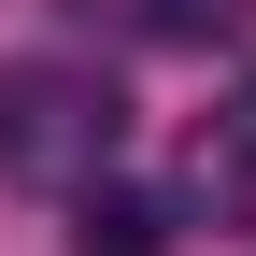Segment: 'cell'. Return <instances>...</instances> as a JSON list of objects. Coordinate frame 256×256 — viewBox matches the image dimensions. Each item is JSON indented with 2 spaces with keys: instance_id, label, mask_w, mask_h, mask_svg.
Here are the masks:
<instances>
[{
  "instance_id": "6da1fadb",
  "label": "cell",
  "mask_w": 256,
  "mask_h": 256,
  "mask_svg": "<svg viewBox=\"0 0 256 256\" xmlns=\"http://www.w3.org/2000/svg\"><path fill=\"white\" fill-rule=\"evenodd\" d=\"M128 142V86L86 72V57H0V185H43V200H72V185H100Z\"/></svg>"
},
{
  "instance_id": "7a4b0ae2",
  "label": "cell",
  "mask_w": 256,
  "mask_h": 256,
  "mask_svg": "<svg viewBox=\"0 0 256 256\" xmlns=\"http://www.w3.org/2000/svg\"><path fill=\"white\" fill-rule=\"evenodd\" d=\"M72 256H171V200H142V185H72Z\"/></svg>"
},
{
  "instance_id": "3957f363",
  "label": "cell",
  "mask_w": 256,
  "mask_h": 256,
  "mask_svg": "<svg viewBox=\"0 0 256 256\" xmlns=\"http://www.w3.org/2000/svg\"><path fill=\"white\" fill-rule=\"evenodd\" d=\"M185 185H200L214 214H256V86H242V100L200 128V142H185Z\"/></svg>"
},
{
  "instance_id": "277c9868",
  "label": "cell",
  "mask_w": 256,
  "mask_h": 256,
  "mask_svg": "<svg viewBox=\"0 0 256 256\" xmlns=\"http://www.w3.org/2000/svg\"><path fill=\"white\" fill-rule=\"evenodd\" d=\"M128 14H142L156 43H228V28H242V0H128Z\"/></svg>"
}]
</instances>
